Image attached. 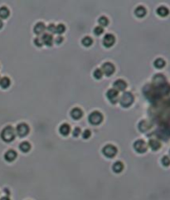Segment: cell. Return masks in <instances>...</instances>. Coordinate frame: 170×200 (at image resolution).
Masks as SVG:
<instances>
[{
  "label": "cell",
  "mask_w": 170,
  "mask_h": 200,
  "mask_svg": "<svg viewBox=\"0 0 170 200\" xmlns=\"http://www.w3.org/2000/svg\"><path fill=\"white\" fill-rule=\"evenodd\" d=\"M1 138L5 142H11L15 138V130L12 126H6L1 132Z\"/></svg>",
  "instance_id": "6da1fadb"
},
{
  "label": "cell",
  "mask_w": 170,
  "mask_h": 200,
  "mask_svg": "<svg viewBox=\"0 0 170 200\" xmlns=\"http://www.w3.org/2000/svg\"><path fill=\"white\" fill-rule=\"evenodd\" d=\"M134 102V96L130 92H124L122 94L121 97L120 98V104L121 106L125 108H127L130 106Z\"/></svg>",
  "instance_id": "7a4b0ae2"
},
{
  "label": "cell",
  "mask_w": 170,
  "mask_h": 200,
  "mask_svg": "<svg viewBox=\"0 0 170 200\" xmlns=\"http://www.w3.org/2000/svg\"><path fill=\"white\" fill-rule=\"evenodd\" d=\"M89 122L92 124L94 126H97L101 123L103 120V115H101V113L99 111H93L92 113H91L88 117Z\"/></svg>",
  "instance_id": "3957f363"
},
{
  "label": "cell",
  "mask_w": 170,
  "mask_h": 200,
  "mask_svg": "<svg viewBox=\"0 0 170 200\" xmlns=\"http://www.w3.org/2000/svg\"><path fill=\"white\" fill-rule=\"evenodd\" d=\"M102 153L107 158H113L117 154V149L114 145H107L102 149Z\"/></svg>",
  "instance_id": "277c9868"
},
{
  "label": "cell",
  "mask_w": 170,
  "mask_h": 200,
  "mask_svg": "<svg viewBox=\"0 0 170 200\" xmlns=\"http://www.w3.org/2000/svg\"><path fill=\"white\" fill-rule=\"evenodd\" d=\"M147 148H148V145L143 140H138L134 143V149H135V151L140 154H143L144 152H146Z\"/></svg>",
  "instance_id": "5b68a950"
},
{
  "label": "cell",
  "mask_w": 170,
  "mask_h": 200,
  "mask_svg": "<svg viewBox=\"0 0 170 200\" xmlns=\"http://www.w3.org/2000/svg\"><path fill=\"white\" fill-rule=\"evenodd\" d=\"M16 131H17V134L19 135V136L24 137L29 132V127L25 123H21V124H19V126H17Z\"/></svg>",
  "instance_id": "8992f818"
},
{
  "label": "cell",
  "mask_w": 170,
  "mask_h": 200,
  "mask_svg": "<svg viewBox=\"0 0 170 200\" xmlns=\"http://www.w3.org/2000/svg\"><path fill=\"white\" fill-rule=\"evenodd\" d=\"M101 71H102L103 74L109 77V76H111V75L114 73V71H115V67H114V65L112 63L105 62L102 65Z\"/></svg>",
  "instance_id": "52a82bcc"
},
{
  "label": "cell",
  "mask_w": 170,
  "mask_h": 200,
  "mask_svg": "<svg viewBox=\"0 0 170 200\" xmlns=\"http://www.w3.org/2000/svg\"><path fill=\"white\" fill-rule=\"evenodd\" d=\"M106 97L111 103L115 104L119 100V92L114 88L110 89L106 93Z\"/></svg>",
  "instance_id": "ba28073f"
},
{
  "label": "cell",
  "mask_w": 170,
  "mask_h": 200,
  "mask_svg": "<svg viewBox=\"0 0 170 200\" xmlns=\"http://www.w3.org/2000/svg\"><path fill=\"white\" fill-rule=\"evenodd\" d=\"M153 83L154 86H160L166 83V78L162 74H157L153 77Z\"/></svg>",
  "instance_id": "9c48e42d"
},
{
  "label": "cell",
  "mask_w": 170,
  "mask_h": 200,
  "mask_svg": "<svg viewBox=\"0 0 170 200\" xmlns=\"http://www.w3.org/2000/svg\"><path fill=\"white\" fill-rule=\"evenodd\" d=\"M115 42V38L112 34H106L103 38V44L106 48H111L113 46Z\"/></svg>",
  "instance_id": "30bf717a"
},
{
  "label": "cell",
  "mask_w": 170,
  "mask_h": 200,
  "mask_svg": "<svg viewBox=\"0 0 170 200\" xmlns=\"http://www.w3.org/2000/svg\"><path fill=\"white\" fill-rule=\"evenodd\" d=\"M126 86H127V84H126V82L125 81H123V80H117V81H115L114 82V84H113V87H114V89L116 90L117 91H125L126 88Z\"/></svg>",
  "instance_id": "8fae6325"
},
{
  "label": "cell",
  "mask_w": 170,
  "mask_h": 200,
  "mask_svg": "<svg viewBox=\"0 0 170 200\" xmlns=\"http://www.w3.org/2000/svg\"><path fill=\"white\" fill-rule=\"evenodd\" d=\"M17 158V153L16 151H14L13 149H9L7 150L5 155H4V159L5 160H7V162H12L15 159Z\"/></svg>",
  "instance_id": "7c38bea8"
},
{
  "label": "cell",
  "mask_w": 170,
  "mask_h": 200,
  "mask_svg": "<svg viewBox=\"0 0 170 200\" xmlns=\"http://www.w3.org/2000/svg\"><path fill=\"white\" fill-rule=\"evenodd\" d=\"M42 43L45 44L46 46H52V43H53V37H52V35H50L48 33H44L42 37Z\"/></svg>",
  "instance_id": "4fadbf2b"
},
{
  "label": "cell",
  "mask_w": 170,
  "mask_h": 200,
  "mask_svg": "<svg viewBox=\"0 0 170 200\" xmlns=\"http://www.w3.org/2000/svg\"><path fill=\"white\" fill-rule=\"evenodd\" d=\"M139 130H140L141 132H146L147 130H148L151 127V124L148 122V120H141L140 122L139 123Z\"/></svg>",
  "instance_id": "5bb4252c"
},
{
  "label": "cell",
  "mask_w": 170,
  "mask_h": 200,
  "mask_svg": "<svg viewBox=\"0 0 170 200\" xmlns=\"http://www.w3.org/2000/svg\"><path fill=\"white\" fill-rule=\"evenodd\" d=\"M45 29H47V28L45 26L43 22H37V24L34 27V33L37 35H40V34L44 33Z\"/></svg>",
  "instance_id": "9a60e30c"
},
{
  "label": "cell",
  "mask_w": 170,
  "mask_h": 200,
  "mask_svg": "<svg viewBox=\"0 0 170 200\" xmlns=\"http://www.w3.org/2000/svg\"><path fill=\"white\" fill-rule=\"evenodd\" d=\"M83 115L82 111L80 108H74L72 111H71V116L74 120H79Z\"/></svg>",
  "instance_id": "2e32d148"
},
{
  "label": "cell",
  "mask_w": 170,
  "mask_h": 200,
  "mask_svg": "<svg viewBox=\"0 0 170 200\" xmlns=\"http://www.w3.org/2000/svg\"><path fill=\"white\" fill-rule=\"evenodd\" d=\"M59 131L60 133H61V135H62L64 136H67V135H68V134L70 133L71 131L70 126H69L68 124H66V123H65V124H62V126H60Z\"/></svg>",
  "instance_id": "e0dca14e"
},
{
  "label": "cell",
  "mask_w": 170,
  "mask_h": 200,
  "mask_svg": "<svg viewBox=\"0 0 170 200\" xmlns=\"http://www.w3.org/2000/svg\"><path fill=\"white\" fill-rule=\"evenodd\" d=\"M148 145L153 150H158L161 147V144L159 141L157 140H150L148 141Z\"/></svg>",
  "instance_id": "ac0fdd59"
},
{
  "label": "cell",
  "mask_w": 170,
  "mask_h": 200,
  "mask_svg": "<svg viewBox=\"0 0 170 200\" xmlns=\"http://www.w3.org/2000/svg\"><path fill=\"white\" fill-rule=\"evenodd\" d=\"M123 169H124V164H123L122 162H120V161L115 162V163L113 164V166H112V170H113V171H114L115 173H120V172L123 170Z\"/></svg>",
  "instance_id": "d6986e66"
},
{
  "label": "cell",
  "mask_w": 170,
  "mask_h": 200,
  "mask_svg": "<svg viewBox=\"0 0 170 200\" xmlns=\"http://www.w3.org/2000/svg\"><path fill=\"white\" fill-rule=\"evenodd\" d=\"M10 79L8 77H4L1 78L0 79V86L3 88V89H7V87L10 86Z\"/></svg>",
  "instance_id": "ffe728a7"
},
{
  "label": "cell",
  "mask_w": 170,
  "mask_h": 200,
  "mask_svg": "<svg viewBox=\"0 0 170 200\" xmlns=\"http://www.w3.org/2000/svg\"><path fill=\"white\" fill-rule=\"evenodd\" d=\"M134 13H135V15L138 18H143L146 14V9L144 7L140 6V7H138L134 10Z\"/></svg>",
  "instance_id": "44dd1931"
},
{
  "label": "cell",
  "mask_w": 170,
  "mask_h": 200,
  "mask_svg": "<svg viewBox=\"0 0 170 200\" xmlns=\"http://www.w3.org/2000/svg\"><path fill=\"white\" fill-rule=\"evenodd\" d=\"M19 149H20V150L23 152V153H27V152H28L30 150V149H31V145H30L28 142L24 141V142H22V143L20 144V145H19Z\"/></svg>",
  "instance_id": "7402d4cb"
},
{
  "label": "cell",
  "mask_w": 170,
  "mask_h": 200,
  "mask_svg": "<svg viewBox=\"0 0 170 200\" xmlns=\"http://www.w3.org/2000/svg\"><path fill=\"white\" fill-rule=\"evenodd\" d=\"M9 16V10L6 7H0V19H5Z\"/></svg>",
  "instance_id": "603a6c76"
},
{
  "label": "cell",
  "mask_w": 170,
  "mask_h": 200,
  "mask_svg": "<svg viewBox=\"0 0 170 200\" xmlns=\"http://www.w3.org/2000/svg\"><path fill=\"white\" fill-rule=\"evenodd\" d=\"M169 9L167 8L166 7H159L158 9H157V13L159 15V16H161V17H166L167 15L169 14Z\"/></svg>",
  "instance_id": "cb8c5ba5"
},
{
  "label": "cell",
  "mask_w": 170,
  "mask_h": 200,
  "mask_svg": "<svg viewBox=\"0 0 170 200\" xmlns=\"http://www.w3.org/2000/svg\"><path fill=\"white\" fill-rule=\"evenodd\" d=\"M154 67H155L156 68L160 69V68H163V67L165 66V62H164V60L162 59V58H158V59H156L155 61H154Z\"/></svg>",
  "instance_id": "d4e9b609"
},
{
  "label": "cell",
  "mask_w": 170,
  "mask_h": 200,
  "mask_svg": "<svg viewBox=\"0 0 170 200\" xmlns=\"http://www.w3.org/2000/svg\"><path fill=\"white\" fill-rule=\"evenodd\" d=\"M92 42H93L92 39L89 37H84L82 41V45H83V46H85V47H90L91 45L92 44Z\"/></svg>",
  "instance_id": "484cf974"
},
{
  "label": "cell",
  "mask_w": 170,
  "mask_h": 200,
  "mask_svg": "<svg viewBox=\"0 0 170 200\" xmlns=\"http://www.w3.org/2000/svg\"><path fill=\"white\" fill-rule=\"evenodd\" d=\"M65 31H66V27L63 24H59L56 27V33L62 34Z\"/></svg>",
  "instance_id": "4316f807"
},
{
  "label": "cell",
  "mask_w": 170,
  "mask_h": 200,
  "mask_svg": "<svg viewBox=\"0 0 170 200\" xmlns=\"http://www.w3.org/2000/svg\"><path fill=\"white\" fill-rule=\"evenodd\" d=\"M94 77L96 78V79H100V78L102 77V76H103V72H102V71L101 69H96L94 71Z\"/></svg>",
  "instance_id": "83f0119b"
},
{
  "label": "cell",
  "mask_w": 170,
  "mask_h": 200,
  "mask_svg": "<svg viewBox=\"0 0 170 200\" xmlns=\"http://www.w3.org/2000/svg\"><path fill=\"white\" fill-rule=\"evenodd\" d=\"M161 162L163 164V166H169L170 165V158L169 156H163V158H162V160H161Z\"/></svg>",
  "instance_id": "f1b7e54d"
},
{
  "label": "cell",
  "mask_w": 170,
  "mask_h": 200,
  "mask_svg": "<svg viewBox=\"0 0 170 200\" xmlns=\"http://www.w3.org/2000/svg\"><path fill=\"white\" fill-rule=\"evenodd\" d=\"M98 22L102 27H105L108 24V19L105 17H100L98 20Z\"/></svg>",
  "instance_id": "f546056e"
},
{
  "label": "cell",
  "mask_w": 170,
  "mask_h": 200,
  "mask_svg": "<svg viewBox=\"0 0 170 200\" xmlns=\"http://www.w3.org/2000/svg\"><path fill=\"white\" fill-rule=\"evenodd\" d=\"M104 30L103 28H102V27H96L95 28V29H94V33H95V35H96V36H100V34L103 33Z\"/></svg>",
  "instance_id": "4dcf8cb0"
},
{
  "label": "cell",
  "mask_w": 170,
  "mask_h": 200,
  "mask_svg": "<svg viewBox=\"0 0 170 200\" xmlns=\"http://www.w3.org/2000/svg\"><path fill=\"white\" fill-rule=\"evenodd\" d=\"M34 43L35 45L38 47V48H41L42 46V39H40L39 37H37V38H35V40H34Z\"/></svg>",
  "instance_id": "1f68e13d"
},
{
  "label": "cell",
  "mask_w": 170,
  "mask_h": 200,
  "mask_svg": "<svg viewBox=\"0 0 170 200\" xmlns=\"http://www.w3.org/2000/svg\"><path fill=\"white\" fill-rule=\"evenodd\" d=\"M47 29H48L50 33H56V26L54 24H50V25L47 28Z\"/></svg>",
  "instance_id": "d6a6232c"
},
{
  "label": "cell",
  "mask_w": 170,
  "mask_h": 200,
  "mask_svg": "<svg viewBox=\"0 0 170 200\" xmlns=\"http://www.w3.org/2000/svg\"><path fill=\"white\" fill-rule=\"evenodd\" d=\"M72 134H73V136H75V137H77L78 135L81 134V129H80V128H78V127H76V128L74 129V130H73Z\"/></svg>",
  "instance_id": "836d02e7"
},
{
  "label": "cell",
  "mask_w": 170,
  "mask_h": 200,
  "mask_svg": "<svg viewBox=\"0 0 170 200\" xmlns=\"http://www.w3.org/2000/svg\"><path fill=\"white\" fill-rule=\"evenodd\" d=\"M91 131H90V130H85V131L83 132L82 136H83L84 139H88V138H90V136H91Z\"/></svg>",
  "instance_id": "e575fe53"
},
{
  "label": "cell",
  "mask_w": 170,
  "mask_h": 200,
  "mask_svg": "<svg viewBox=\"0 0 170 200\" xmlns=\"http://www.w3.org/2000/svg\"><path fill=\"white\" fill-rule=\"evenodd\" d=\"M63 41V38L62 37H56V40H55V42H56V44H60V43H62V42Z\"/></svg>",
  "instance_id": "d590c367"
},
{
  "label": "cell",
  "mask_w": 170,
  "mask_h": 200,
  "mask_svg": "<svg viewBox=\"0 0 170 200\" xmlns=\"http://www.w3.org/2000/svg\"><path fill=\"white\" fill-rule=\"evenodd\" d=\"M0 200H10V199L8 197H3V198L0 199Z\"/></svg>",
  "instance_id": "8d00e7d4"
},
{
  "label": "cell",
  "mask_w": 170,
  "mask_h": 200,
  "mask_svg": "<svg viewBox=\"0 0 170 200\" xmlns=\"http://www.w3.org/2000/svg\"><path fill=\"white\" fill-rule=\"evenodd\" d=\"M2 27H3V22H2V20L0 19V29L2 28Z\"/></svg>",
  "instance_id": "74e56055"
},
{
  "label": "cell",
  "mask_w": 170,
  "mask_h": 200,
  "mask_svg": "<svg viewBox=\"0 0 170 200\" xmlns=\"http://www.w3.org/2000/svg\"><path fill=\"white\" fill-rule=\"evenodd\" d=\"M169 155H170V151H169Z\"/></svg>",
  "instance_id": "f35d334b"
},
{
  "label": "cell",
  "mask_w": 170,
  "mask_h": 200,
  "mask_svg": "<svg viewBox=\"0 0 170 200\" xmlns=\"http://www.w3.org/2000/svg\"><path fill=\"white\" fill-rule=\"evenodd\" d=\"M0 79H1V78H0Z\"/></svg>",
  "instance_id": "ab89813d"
}]
</instances>
